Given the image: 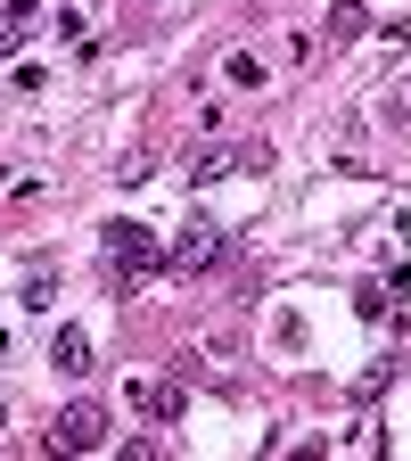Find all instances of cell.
Returning a JSON list of instances; mask_svg holds the SVG:
<instances>
[{"instance_id":"cell-5","label":"cell","mask_w":411,"mask_h":461,"mask_svg":"<svg viewBox=\"0 0 411 461\" xmlns=\"http://www.w3.org/2000/svg\"><path fill=\"white\" fill-rule=\"evenodd\" d=\"M132 412L140 420H182V387L173 379H132Z\"/></svg>"},{"instance_id":"cell-4","label":"cell","mask_w":411,"mask_h":461,"mask_svg":"<svg viewBox=\"0 0 411 461\" xmlns=\"http://www.w3.org/2000/svg\"><path fill=\"white\" fill-rule=\"evenodd\" d=\"M165 264L182 272V280H198L206 264H222V222H206V214H198V222L182 230V240H173V256H165Z\"/></svg>"},{"instance_id":"cell-3","label":"cell","mask_w":411,"mask_h":461,"mask_svg":"<svg viewBox=\"0 0 411 461\" xmlns=\"http://www.w3.org/2000/svg\"><path fill=\"white\" fill-rule=\"evenodd\" d=\"M107 445V412L99 403H67V412L49 420V453H99Z\"/></svg>"},{"instance_id":"cell-7","label":"cell","mask_w":411,"mask_h":461,"mask_svg":"<svg viewBox=\"0 0 411 461\" xmlns=\"http://www.w3.org/2000/svg\"><path fill=\"white\" fill-rule=\"evenodd\" d=\"M222 75H230V91H255V83H264V58H255V50H230Z\"/></svg>"},{"instance_id":"cell-1","label":"cell","mask_w":411,"mask_h":461,"mask_svg":"<svg viewBox=\"0 0 411 461\" xmlns=\"http://www.w3.org/2000/svg\"><path fill=\"white\" fill-rule=\"evenodd\" d=\"M272 165V140H206L190 149V182H222V173H264Z\"/></svg>"},{"instance_id":"cell-2","label":"cell","mask_w":411,"mask_h":461,"mask_svg":"<svg viewBox=\"0 0 411 461\" xmlns=\"http://www.w3.org/2000/svg\"><path fill=\"white\" fill-rule=\"evenodd\" d=\"M107 264H115V280H140V272L165 264V248L148 240L140 222H107Z\"/></svg>"},{"instance_id":"cell-6","label":"cell","mask_w":411,"mask_h":461,"mask_svg":"<svg viewBox=\"0 0 411 461\" xmlns=\"http://www.w3.org/2000/svg\"><path fill=\"white\" fill-rule=\"evenodd\" d=\"M49 363L67 371V379H83V371H91V338H83V330H58V338H49Z\"/></svg>"},{"instance_id":"cell-8","label":"cell","mask_w":411,"mask_h":461,"mask_svg":"<svg viewBox=\"0 0 411 461\" xmlns=\"http://www.w3.org/2000/svg\"><path fill=\"white\" fill-rule=\"evenodd\" d=\"M371 17H362V0H329V41H354Z\"/></svg>"}]
</instances>
